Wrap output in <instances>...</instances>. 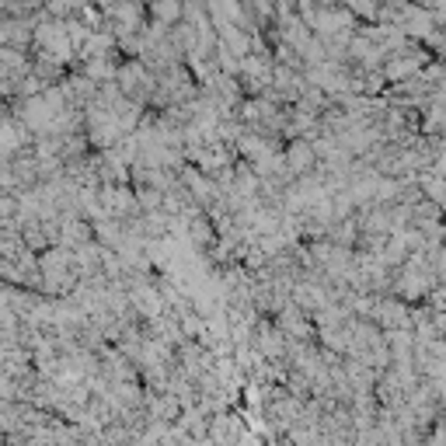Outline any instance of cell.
I'll list each match as a JSON object with an SVG mask.
<instances>
[{"label":"cell","instance_id":"obj_1","mask_svg":"<svg viewBox=\"0 0 446 446\" xmlns=\"http://www.w3.org/2000/svg\"><path fill=\"white\" fill-rule=\"evenodd\" d=\"M21 143H24V129H21L17 122L3 119V122H0V154H10V150H17Z\"/></svg>","mask_w":446,"mask_h":446},{"label":"cell","instance_id":"obj_2","mask_svg":"<svg viewBox=\"0 0 446 446\" xmlns=\"http://www.w3.org/2000/svg\"><path fill=\"white\" fill-rule=\"evenodd\" d=\"M311 161H314V147H307L304 140H297V143L290 147V154H286V164H290L297 174H304Z\"/></svg>","mask_w":446,"mask_h":446},{"label":"cell","instance_id":"obj_3","mask_svg":"<svg viewBox=\"0 0 446 446\" xmlns=\"http://www.w3.org/2000/svg\"><path fill=\"white\" fill-rule=\"evenodd\" d=\"M258 345H262V352H265V356H279V352H283V332L265 328V335L258 339Z\"/></svg>","mask_w":446,"mask_h":446}]
</instances>
